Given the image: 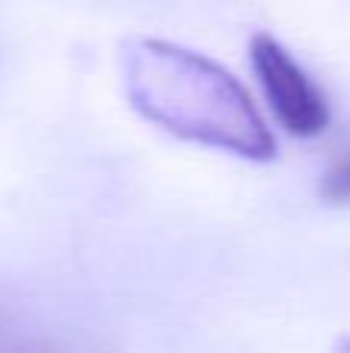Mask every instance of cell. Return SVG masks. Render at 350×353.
Returning <instances> with one entry per match:
<instances>
[{"label": "cell", "mask_w": 350, "mask_h": 353, "mask_svg": "<svg viewBox=\"0 0 350 353\" xmlns=\"http://www.w3.org/2000/svg\"><path fill=\"white\" fill-rule=\"evenodd\" d=\"M121 65L130 105L161 130L251 161L276 155V140L248 90L214 59L155 37H134L124 43Z\"/></svg>", "instance_id": "obj_1"}, {"label": "cell", "mask_w": 350, "mask_h": 353, "mask_svg": "<svg viewBox=\"0 0 350 353\" xmlns=\"http://www.w3.org/2000/svg\"><path fill=\"white\" fill-rule=\"evenodd\" d=\"M320 195L329 205H350V149H344L329 168V174L322 176Z\"/></svg>", "instance_id": "obj_3"}, {"label": "cell", "mask_w": 350, "mask_h": 353, "mask_svg": "<svg viewBox=\"0 0 350 353\" xmlns=\"http://www.w3.org/2000/svg\"><path fill=\"white\" fill-rule=\"evenodd\" d=\"M347 347H350V341H347ZM347 353H350V350H347Z\"/></svg>", "instance_id": "obj_4"}, {"label": "cell", "mask_w": 350, "mask_h": 353, "mask_svg": "<svg viewBox=\"0 0 350 353\" xmlns=\"http://www.w3.org/2000/svg\"><path fill=\"white\" fill-rule=\"evenodd\" d=\"M251 65L279 124L289 134L316 137L329 128L326 97L273 34L251 37Z\"/></svg>", "instance_id": "obj_2"}]
</instances>
